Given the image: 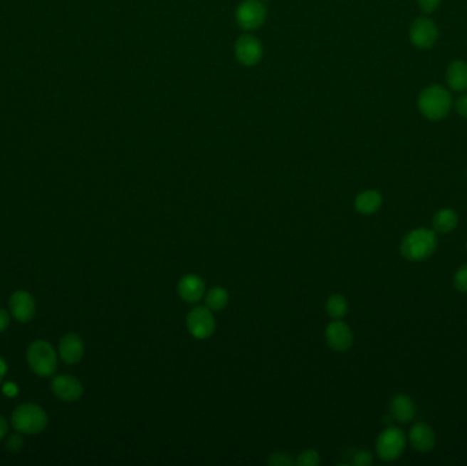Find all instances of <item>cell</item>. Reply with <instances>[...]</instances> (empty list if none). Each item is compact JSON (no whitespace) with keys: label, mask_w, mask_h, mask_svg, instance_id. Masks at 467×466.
<instances>
[{"label":"cell","mask_w":467,"mask_h":466,"mask_svg":"<svg viewBox=\"0 0 467 466\" xmlns=\"http://www.w3.org/2000/svg\"><path fill=\"white\" fill-rule=\"evenodd\" d=\"M295 464L300 466L318 465V464H320V455H318V452L316 450H305V451H302L300 455H298Z\"/></svg>","instance_id":"cell-22"},{"label":"cell","mask_w":467,"mask_h":466,"mask_svg":"<svg viewBox=\"0 0 467 466\" xmlns=\"http://www.w3.org/2000/svg\"><path fill=\"white\" fill-rule=\"evenodd\" d=\"M372 461H373L372 454H370L369 451H364V450L355 452V455H354V458H352V464L357 466L370 465Z\"/></svg>","instance_id":"cell-26"},{"label":"cell","mask_w":467,"mask_h":466,"mask_svg":"<svg viewBox=\"0 0 467 466\" xmlns=\"http://www.w3.org/2000/svg\"><path fill=\"white\" fill-rule=\"evenodd\" d=\"M9 326H10V315L4 309H0V333L7 330Z\"/></svg>","instance_id":"cell-29"},{"label":"cell","mask_w":467,"mask_h":466,"mask_svg":"<svg viewBox=\"0 0 467 466\" xmlns=\"http://www.w3.org/2000/svg\"><path fill=\"white\" fill-rule=\"evenodd\" d=\"M383 204V197L377 190H365L357 196L354 201L355 209L362 215H372L379 211Z\"/></svg>","instance_id":"cell-17"},{"label":"cell","mask_w":467,"mask_h":466,"mask_svg":"<svg viewBox=\"0 0 467 466\" xmlns=\"http://www.w3.org/2000/svg\"><path fill=\"white\" fill-rule=\"evenodd\" d=\"M9 433V423L3 416H0V439H3Z\"/></svg>","instance_id":"cell-31"},{"label":"cell","mask_w":467,"mask_h":466,"mask_svg":"<svg viewBox=\"0 0 467 466\" xmlns=\"http://www.w3.org/2000/svg\"><path fill=\"white\" fill-rule=\"evenodd\" d=\"M52 393L65 402H75L84 394V387L81 382L71 375L55 376L51 382Z\"/></svg>","instance_id":"cell-10"},{"label":"cell","mask_w":467,"mask_h":466,"mask_svg":"<svg viewBox=\"0 0 467 466\" xmlns=\"http://www.w3.org/2000/svg\"><path fill=\"white\" fill-rule=\"evenodd\" d=\"M409 440L411 447L417 450L418 452H428L436 445V435L428 424L417 423L410 430Z\"/></svg>","instance_id":"cell-14"},{"label":"cell","mask_w":467,"mask_h":466,"mask_svg":"<svg viewBox=\"0 0 467 466\" xmlns=\"http://www.w3.org/2000/svg\"><path fill=\"white\" fill-rule=\"evenodd\" d=\"M178 294L186 302H199L205 294V284L199 275L187 274L178 284Z\"/></svg>","instance_id":"cell-15"},{"label":"cell","mask_w":467,"mask_h":466,"mask_svg":"<svg viewBox=\"0 0 467 466\" xmlns=\"http://www.w3.org/2000/svg\"><path fill=\"white\" fill-rule=\"evenodd\" d=\"M28 364L37 376L50 378L58 368V356L52 345L46 341H34L26 353Z\"/></svg>","instance_id":"cell-4"},{"label":"cell","mask_w":467,"mask_h":466,"mask_svg":"<svg viewBox=\"0 0 467 466\" xmlns=\"http://www.w3.org/2000/svg\"><path fill=\"white\" fill-rule=\"evenodd\" d=\"M186 324L190 335L200 341L212 336L216 328L215 317L208 306H197L191 309L186 317Z\"/></svg>","instance_id":"cell-6"},{"label":"cell","mask_w":467,"mask_h":466,"mask_svg":"<svg viewBox=\"0 0 467 466\" xmlns=\"http://www.w3.org/2000/svg\"><path fill=\"white\" fill-rule=\"evenodd\" d=\"M11 424L17 433L37 435L46 430L48 424V416L38 405L22 403L13 412Z\"/></svg>","instance_id":"cell-3"},{"label":"cell","mask_w":467,"mask_h":466,"mask_svg":"<svg viewBox=\"0 0 467 466\" xmlns=\"http://www.w3.org/2000/svg\"><path fill=\"white\" fill-rule=\"evenodd\" d=\"M327 314L335 320H340L347 315L349 312V302L347 300L340 296V294H334L327 300Z\"/></svg>","instance_id":"cell-21"},{"label":"cell","mask_w":467,"mask_h":466,"mask_svg":"<svg viewBox=\"0 0 467 466\" xmlns=\"http://www.w3.org/2000/svg\"><path fill=\"white\" fill-rule=\"evenodd\" d=\"M229 293L226 289L223 287H212L206 294H205V302H206V306L211 309V311H220L223 308L227 306L229 304Z\"/></svg>","instance_id":"cell-20"},{"label":"cell","mask_w":467,"mask_h":466,"mask_svg":"<svg viewBox=\"0 0 467 466\" xmlns=\"http://www.w3.org/2000/svg\"><path fill=\"white\" fill-rule=\"evenodd\" d=\"M456 111H458L459 115L467 118V95L459 98L456 101Z\"/></svg>","instance_id":"cell-28"},{"label":"cell","mask_w":467,"mask_h":466,"mask_svg":"<svg viewBox=\"0 0 467 466\" xmlns=\"http://www.w3.org/2000/svg\"><path fill=\"white\" fill-rule=\"evenodd\" d=\"M404 449H406V435L399 428L389 427L377 437L376 451L383 461L391 462L398 460L404 452Z\"/></svg>","instance_id":"cell-5"},{"label":"cell","mask_w":467,"mask_h":466,"mask_svg":"<svg viewBox=\"0 0 467 466\" xmlns=\"http://www.w3.org/2000/svg\"><path fill=\"white\" fill-rule=\"evenodd\" d=\"M447 83L455 92L467 90V63L462 61L452 62L447 68Z\"/></svg>","instance_id":"cell-18"},{"label":"cell","mask_w":467,"mask_h":466,"mask_svg":"<svg viewBox=\"0 0 467 466\" xmlns=\"http://www.w3.org/2000/svg\"><path fill=\"white\" fill-rule=\"evenodd\" d=\"M6 372H7V364L4 363V360H1V358H0V382L3 380V378H4Z\"/></svg>","instance_id":"cell-32"},{"label":"cell","mask_w":467,"mask_h":466,"mask_svg":"<svg viewBox=\"0 0 467 466\" xmlns=\"http://www.w3.org/2000/svg\"><path fill=\"white\" fill-rule=\"evenodd\" d=\"M440 3H441V0H418L419 9L425 14H432L434 10L440 6Z\"/></svg>","instance_id":"cell-27"},{"label":"cell","mask_w":467,"mask_h":466,"mask_svg":"<svg viewBox=\"0 0 467 466\" xmlns=\"http://www.w3.org/2000/svg\"><path fill=\"white\" fill-rule=\"evenodd\" d=\"M389 410H391V416L401 424L410 423L416 416V405L406 394L395 395L389 403Z\"/></svg>","instance_id":"cell-16"},{"label":"cell","mask_w":467,"mask_h":466,"mask_svg":"<svg viewBox=\"0 0 467 466\" xmlns=\"http://www.w3.org/2000/svg\"><path fill=\"white\" fill-rule=\"evenodd\" d=\"M453 286L458 291L461 293H467V264L461 266L455 276H453Z\"/></svg>","instance_id":"cell-23"},{"label":"cell","mask_w":467,"mask_h":466,"mask_svg":"<svg viewBox=\"0 0 467 466\" xmlns=\"http://www.w3.org/2000/svg\"><path fill=\"white\" fill-rule=\"evenodd\" d=\"M325 339L331 349L336 351H346L350 349L354 336L350 327L346 323L340 320H335L325 330Z\"/></svg>","instance_id":"cell-11"},{"label":"cell","mask_w":467,"mask_h":466,"mask_svg":"<svg viewBox=\"0 0 467 466\" xmlns=\"http://www.w3.org/2000/svg\"><path fill=\"white\" fill-rule=\"evenodd\" d=\"M235 19L242 29L254 31L264 25L267 19V9L258 0H245L236 9Z\"/></svg>","instance_id":"cell-7"},{"label":"cell","mask_w":467,"mask_h":466,"mask_svg":"<svg viewBox=\"0 0 467 466\" xmlns=\"http://www.w3.org/2000/svg\"><path fill=\"white\" fill-rule=\"evenodd\" d=\"M439 38V29L432 19L417 18L410 28V40L421 50L432 48Z\"/></svg>","instance_id":"cell-9"},{"label":"cell","mask_w":467,"mask_h":466,"mask_svg":"<svg viewBox=\"0 0 467 466\" xmlns=\"http://www.w3.org/2000/svg\"><path fill=\"white\" fill-rule=\"evenodd\" d=\"M84 341L78 333H66L59 342V357L70 366L78 364L84 357Z\"/></svg>","instance_id":"cell-13"},{"label":"cell","mask_w":467,"mask_h":466,"mask_svg":"<svg viewBox=\"0 0 467 466\" xmlns=\"http://www.w3.org/2000/svg\"><path fill=\"white\" fill-rule=\"evenodd\" d=\"M10 312L11 315L16 317L19 323H28L33 319L36 315V302L32 297L25 290H17L11 297H10Z\"/></svg>","instance_id":"cell-12"},{"label":"cell","mask_w":467,"mask_h":466,"mask_svg":"<svg viewBox=\"0 0 467 466\" xmlns=\"http://www.w3.org/2000/svg\"><path fill=\"white\" fill-rule=\"evenodd\" d=\"M263 44L261 41L251 36L243 34L235 43V56L238 62L243 66L251 67L257 65L263 58Z\"/></svg>","instance_id":"cell-8"},{"label":"cell","mask_w":467,"mask_h":466,"mask_svg":"<svg viewBox=\"0 0 467 466\" xmlns=\"http://www.w3.org/2000/svg\"><path fill=\"white\" fill-rule=\"evenodd\" d=\"M268 464L272 466H291L295 465V461L287 452H275L271 455Z\"/></svg>","instance_id":"cell-24"},{"label":"cell","mask_w":467,"mask_h":466,"mask_svg":"<svg viewBox=\"0 0 467 466\" xmlns=\"http://www.w3.org/2000/svg\"><path fill=\"white\" fill-rule=\"evenodd\" d=\"M22 445H23V439H22V436L19 433L10 435V437L6 442V447H7V450H10L11 452L19 451L22 449Z\"/></svg>","instance_id":"cell-25"},{"label":"cell","mask_w":467,"mask_h":466,"mask_svg":"<svg viewBox=\"0 0 467 466\" xmlns=\"http://www.w3.org/2000/svg\"><path fill=\"white\" fill-rule=\"evenodd\" d=\"M456 224H458V215L450 208L440 209L439 212L434 214L432 219V226L437 233H451L456 227Z\"/></svg>","instance_id":"cell-19"},{"label":"cell","mask_w":467,"mask_h":466,"mask_svg":"<svg viewBox=\"0 0 467 466\" xmlns=\"http://www.w3.org/2000/svg\"><path fill=\"white\" fill-rule=\"evenodd\" d=\"M437 249V237L432 230L418 229L407 234L401 244V254L409 262H422Z\"/></svg>","instance_id":"cell-1"},{"label":"cell","mask_w":467,"mask_h":466,"mask_svg":"<svg viewBox=\"0 0 467 466\" xmlns=\"http://www.w3.org/2000/svg\"><path fill=\"white\" fill-rule=\"evenodd\" d=\"M452 99L446 88L434 85L424 89L418 99L421 114L431 120H441L450 113Z\"/></svg>","instance_id":"cell-2"},{"label":"cell","mask_w":467,"mask_h":466,"mask_svg":"<svg viewBox=\"0 0 467 466\" xmlns=\"http://www.w3.org/2000/svg\"><path fill=\"white\" fill-rule=\"evenodd\" d=\"M3 394L13 398L18 394V387L14 383H6L3 385Z\"/></svg>","instance_id":"cell-30"}]
</instances>
